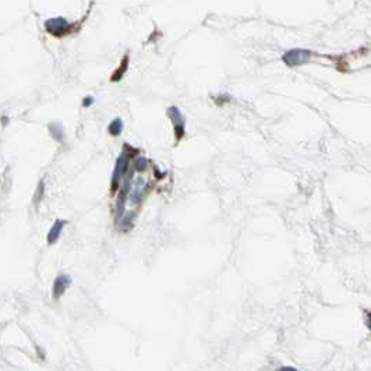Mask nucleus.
Listing matches in <instances>:
<instances>
[{"instance_id": "obj_1", "label": "nucleus", "mask_w": 371, "mask_h": 371, "mask_svg": "<svg viewBox=\"0 0 371 371\" xmlns=\"http://www.w3.org/2000/svg\"><path fill=\"white\" fill-rule=\"evenodd\" d=\"M130 148V151H127V148H124V151L119 155L116 161V166H115V170H113V176H112V193H116V190L119 189V186L122 184V177L127 174V169L128 165H130V161L131 158L135 157L138 154V150L137 148H131L130 145H127Z\"/></svg>"}, {"instance_id": "obj_2", "label": "nucleus", "mask_w": 371, "mask_h": 371, "mask_svg": "<svg viewBox=\"0 0 371 371\" xmlns=\"http://www.w3.org/2000/svg\"><path fill=\"white\" fill-rule=\"evenodd\" d=\"M43 28L48 34L55 38H63L67 35L73 34L77 29V23H70L64 17H52L48 18L43 23Z\"/></svg>"}, {"instance_id": "obj_3", "label": "nucleus", "mask_w": 371, "mask_h": 371, "mask_svg": "<svg viewBox=\"0 0 371 371\" xmlns=\"http://www.w3.org/2000/svg\"><path fill=\"white\" fill-rule=\"evenodd\" d=\"M135 172L134 169H131L126 177L123 180L122 187H120V192H119V197H117V203H116V222L119 223V220L122 219V216L124 215V203L126 200L130 196V192H131V180H133V173Z\"/></svg>"}, {"instance_id": "obj_4", "label": "nucleus", "mask_w": 371, "mask_h": 371, "mask_svg": "<svg viewBox=\"0 0 371 371\" xmlns=\"http://www.w3.org/2000/svg\"><path fill=\"white\" fill-rule=\"evenodd\" d=\"M166 115L170 119V122L173 123L174 127V138L179 143L180 140L184 137L186 134V117L181 113V110L177 106H169L166 109Z\"/></svg>"}, {"instance_id": "obj_5", "label": "nucleus", "mask_w": 371, "mask_h": 371, "mask_svg": "<svg viewBox=\"0 0 371 371\" xmlns=\"http://www.w3.org/2000/svg\"><path fill=\"white\" fill-rule=\"evenodd\" d=\"M311 58V53L306 51V49H292L288 51L282 56V60L286 66L289 67H295V66H300V64L307 63Z\"/></svg>"}, {"instance_id": "obj_6", "label": "nucleus", "mask_w": 371, "mask_h": 371, "mask_svg": "<svg viewBox=\"0 0 371 371\" xmlns=\"http://www.w3.org/2000/svg\"><path fill=\"white\" fill-rule=\"evenodd\" d=\"M70 285H71V276L67 273H60L53 282V299H60Z\"/></svg>"}, {"instance_id": "obj_7", "label": "nucleus", "mask_w": 371, "mask_h": 371, "mask_svg": "<svg viewBox=\"0 0 371 371\" xmlns=\"http://www.w3.org/2000/svg\"><path fill=\"white\" fill-rule=\"evenodd\" d=\"M145 192H147V181L144 180L143 176H140L135 179L134 181V187L133 190L130 192V200H131V204H138L145 196Z\"/></svg>"}, {"instance_id": "obj_8", "label": "nucleus", "mask_w": 371, "mask_h": 371, "mask_svg": "<svg viewBox=\"0 0 371 371\" xmlns=\"http://www.w3.org/2000/svg\"><path fill=\"white\" fill-rule=\"evenodd\" d=\"M128 64H130V56H128V53H126V55L123 56L122 60H120V64H119V67L115 70V73H113V74H112V77H110V81H112V82L120 81L123 77H124V74H126V71H127Z\"/></svg>"}, {"instance_id": "obj_9", "label": "nucleus", "mask_w": 371, "mask_h": 371, "mask_svg": "<svg viewBox=\"0 0 371 371\" xmlns=\"http://www.w3.org/2000/svg\"><path fill=\"white\" fill-rule=\"evenodd\" d=\"M66 226V222L62 219L55 220V223L51 227V230L48 233V244H55L60 238V233L63 230V227Z\"/></svg>"}, {"instance_id": "obj_10", "label": "nucleus", "mask_w": 371, "mask_h": 371, "mask_svg": "<svg viewBox=\"0 0 371 371\" xmlns=\"http://www.w3.org/2000/svg\"><path fill=\"white\" fill-rule=\"evenodd\" d=\"M48 128H49V133H51V135H52L53 138L56 140V141H59V143H62V141H63L64 128H63V124H62V123L60 122L49 123Z\"/></svg>"}, {"instance_id": "obj_11", "label": "nucleus", "mask_w": 371, "mask_h": 371, "mask_svg": "<svg viewBox=\"0 0 371 371\" xmlns=\"http://www.w3.org/2000/svg\"><path fill=\"white\" fill-rule=\"evenodd\" d=\"M134 212H127L126 215H123L122 219L119 220V223H120V229L124 230V232H127L130 229H133V223H134Z\"/></svg>"}, {"instance_id": "obj_12", "label": "nucleus", "mask_w": 371, "mask_h": 371, "mask_svg": "<svg viewBox=\"0 0 371 371\" xmlns=\"http://www.w3.org/2000/svg\"><path fill=\"white\" fill-rule=\"evenodd\" d=\"M122 130H123V122L120 117H116L115 120H112L109 124V127H108V131H109L110 135H113V137L120 135V134H122Z\"/></svg>"}, {"instance_id": "obj_13", "label": "nucleus", "mask_w": 371, "mask_h": 371, "mask_svg": "<svg viewBox=\"0 0 371 371\" xmlns=\"http://www.w3.org/2000/svg\"><path fill=\"white\" fill-rule=\"evenodd\" d=\"M148 168V159L144 157H137L133 161V169L135 172H140V173H143L145 172Z\"/></svg>"}, {"instance_id": "obj_14", "label": "nucleus", "mask_w": 371, "mask_h": 371, "mask_svg": "<svg viewBox=\"0 0 371 371\" xmlns=\"http://www.w3.org/2000/svg\"><path fill=\"white\" fill-rule=\"evenodd\" d=\"M43 193H45V181L41 180V181H39V186H38V189H36V193H35V203L38 204L41 201L42 197H43Z\"/></svg>"}, {"instance_id": "obj_15", "label": "nucleus", "mask_w": 371, "mask_h": 371, "mask_svg": "<svg viewBox=\"0 0 371 371\" xmlns=\"http://www.w3.org/2000/svg\"><path fill=\"white\" fill-rule=\"evenodd\" d=\"M232 98H230V95L229 94H223V95H218L216 98H215V104L218 105V106H222V105L227 104V102H230Z\"/></svg>"}, {"instance_id": "obj_16", "label": "nucleus", "mask_w": 371, "mask_h": 371, "mask_svg": "<svg viewBox=\"0 0 371 371\" xmlns=\"http://www.w3.org/2000/svg\"><path fill=\"white\" fill-rule=\"evenodd\" d=\"M94 97H91V95H88V97H85V98L82 99V106L84 108H88V106H91V105L94 104Z\"/></svg>"}, {"instance_id": "obj_17", "label": "nucleus", "mask_w": 371, "mask_h": 371, "mask_svg": "<svg viewBox=\"0 0 371 371\" xmlns=\"http://www.w3.org/2000/svg\"><path fill=\"white\" fill-rule=\"evenodd\" d=\"M154 173H157V174H155V176H157L158 179H162L163 176L166 174V173H165V172H159V170H158L157 166H154Z\"/></svg>"}, {"instance_id": "obj_18", "label": "nucleus", "mask_w": 371, "mask_h": 371, "mask_svg": "<svg viewBox=\"0 0 371 371\" xmlns=\"http://www.w3.org/2000/svg\"><path fill=\"white\" fill-rule=\"evenodd\" d=\"M367 325H368V328L371 330V314H368V318H367Z\"/></svg>"}, {"instance_id": "obj_19", "label": "nucleus", "mask_w": 371, "mask_h": 371, "mask_svg": "<svg viewBox=\"0 0 371 371\" xmlns=\"http://www.w3.org/2000/svg\"><path fill=\"white\" fill-rule=\"evenodd\" d=\"M6 122H7L6 116H3V126H6Z\"/></svg>"}]
</instances>
